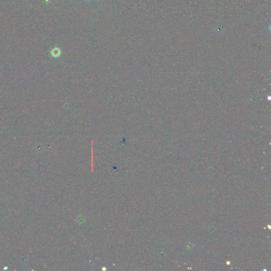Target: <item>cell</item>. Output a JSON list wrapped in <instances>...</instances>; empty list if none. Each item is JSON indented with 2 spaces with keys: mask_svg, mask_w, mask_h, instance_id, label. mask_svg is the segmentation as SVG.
<instances>
[{
  "mask_svg": "<svg viewBox=\"0 0 271 271\" xmlns=\"http://www.w3.org/2000/svg\"><path fill=\"white\" fill-rule=\"evenodd\" d=\"M61 53V50L58 48H54V49L51 50V55H52V56L54 57H58L59 56Z\"/></svg>",
  "mask_w": 271,
  "mask_h": 271,
  "instance_id": "6da1fadb",
  "label": "cell"
}]
</instances>
